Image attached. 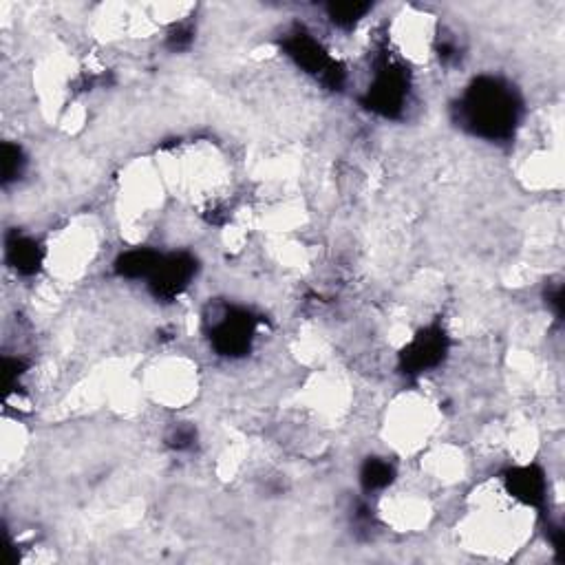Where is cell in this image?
<instances>
[{"label": "cell", "mask_w": 565, "mask_h": 565, "mask_svg": "<svg viewBox=\"0 0 565 565\" xmlns=\"http://www.w3.org/2000/svg\"><path fill=\"white\" fill-rule=\"evenodd\" d=\"M7 254L18 272H34L40 263V250L31 239H16L7 245Z\"/></svg>", "instance_id": "obj_3"}, {"label": "cell", "mask_w": 565, "mask_h": 565, "mask_svg": "<svg viewBox=\"0 0 565 565\" xmlns=\"http://www.w3.org/2000/svg\"><path fill=\"white\" fill-rule=\"evenodd\" d=\"M362 482L367 488H387L391 484V466L387 462H369L362 473Z\"/></svg>", "instance_id": "obj_4"}, {"label": "cell", "mask_w": 565, "mask_h": 565, "mask_svg": "<svg viewBox=\"0 0 565 565\" xmlns=\"http://www.w3.org/2000/svg\"><path fill=\"white\" fill-rule=\"evenodd\" d=\"M532 526V517L528 519V504L508 493V499L501 501V497H493L482 504V508H475L471 515L466 517V537L473 543L477 552L493 554H513L521 550L519 546L528 537V528Z\"/></svg>", "instance_id": "obj_1"}, {"label": "cell", "mask_w": 565, "mask_h": 565, "mask_svg": "<svg viewBox=\"0 0 565 565\" xmlns=\"http://www.w3.org/2000/svg\"><path fill=\"white\" fill-rule=\"evenodd\" d=\"M468 113H471L475 126L493 135L504 131L508 122H513L515 117L510 95L495 87V84L477 87V91L468 95Z\"/></svg>", "instance_id": "obj_2"}]
</instances>
